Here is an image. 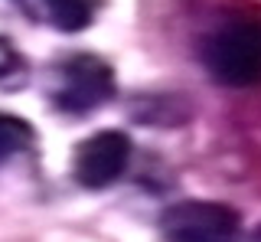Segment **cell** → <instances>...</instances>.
Returning a JSON list of instances; mask_svg holds the SVG:
<instances>
[{
  "label": "cell",
  "instance_id": "1",
  "mask_svg": "<svg viewBox=\"0 0 261 242\" xmlns=\"http://www.w3.org/2000/svg\"><path fill=\"white\" fill-rule=\"evenodd\" d=\"M202 66L219 85L228 88L261 82V23L248 17L219 23L202 43Z\"/></svg>",
  "mask_w": 261,
  "mask_h": 242
},
{
  "label": "cell",
  "instance_id": "2",
  "mask_svg": "<svg viewBox=\"0 0 261 242\" xmlns=\"http://www.w3.org/2000/svg\"><path fill=\"white\" fill-rule=\"evenodd\" d=\"M49 99L59 111L69 115H88L98 105L114 99V69L101 56L92 53H75L65 56L53 69V85Z\"/></svg>",
  "mask_w": 261,
  "mask_h": 242
},
{
  "label": "cell",
  "instance_id": "3",
  "mask_svg": "<svg viewBox=\"0 0 261 242\" xmlns=\"http://www.w3.org/2000/svg\"><path fill=\"white\" fill-rule=\"evenodd\" d=\"M163 242H242V220L232 206L212 200H183L163 209Z\"/></svg>",
  "mask_w": 261,
  "mask_h": 242
},
{
  "label": "cell",
  "instance_id": "4",
  "mask_svg": "<svg viewBox=\"0 0 261 242\" xmlns=\"http://www.w3.org/2000/svg\"><path fill=\"white\" fill-rule=\"evenodd\" d=\"M130 160V138L124 131H95L72 151V177L85 190H105L124 174Z\"/></svg>",
  "mask_w": 261,
  "mask_h": 242
},
{
  "label": "cell",
  "instance_id": "5",
  "mask_svg": "<svg viewBox=\"0 0 261 242\" xmlns=\"http://www.w3.org/2000/svg\"><path fill=\"white\" fill-rule=\"evenodd\" d=\"M39 7L62 33H79L95 20V0H39Z\"/></svg>",
  "mask_w": 261,
  "mask_h": 242
},
{
  "label": "cell",
  "instance_id": "6",
  "mask_svg": "<svg viewBox=\"0 0 261 242\" xmlns=\"http://www.w3.org/2000/svg\"><path fill=\"white\" fill-rule=\"evenodd\" d=\"M33 138H36V131H33L30 121L16 118V115H7V111H0V160L20 154V151H27Z\"/></svg>",
  "mask_w": 261,
  "mask_h": 242
},
{
  "label": "cell",
  "instance_id": "7",
  "mask_svg": "<svg viewBox=\"0 0 261 242\" xmlns=\"http://www.w3.org/2000/svg\"><path fill=\"white\" fill-rule=\"evenodd\" d=\"M27 79V59L7 36H0V85L16 88V82Z\"/></svg>",
  "mask_w": 261,
  "mask_h": 242
},
{
  "label": "cell",
  "instance_id": "8",
  "mask_svg": "<svg viewBox=\"0 0 261 242\" xmlns=\"http://www.w3.org/2000/svg\"><path fill=\"white\" fill-rule=\"evenodd\" d=\"M251 242H261V229H258V232H255V236H251Z\"/></svg>",
  "mask_w": 261,
  "mask_h": 242
}]
</instances>
